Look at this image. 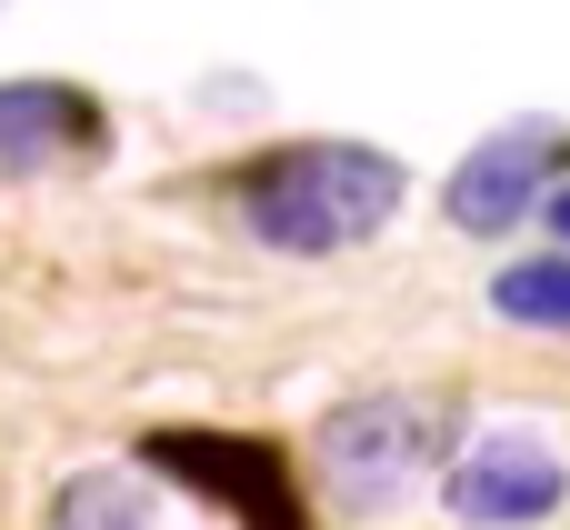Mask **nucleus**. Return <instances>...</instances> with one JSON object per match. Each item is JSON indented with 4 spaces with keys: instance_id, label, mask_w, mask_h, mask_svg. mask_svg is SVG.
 <instances>
[{
    "instance_id": "20e7f679",
    "label": "nucleus",
    "mask_w": 570,
    "mask_h": 530,
    "mask_svg": "<svg viewBox=\"0 0 570 530\" xmlns=\"http://www.w3.org/2000/svg\"><path fill=\"white\" fill-rule=\"evenodd\" d=\"M570 491V471L551 461V441H531V431H491V441H471V461L451 471V511L471 530H521V521H551Z\"/></svg>"
},
{
    "instance_id": "0eeeda50",
    "label": "nucleus",
    "mask_w": 570,
    "mask_h": 530,
    "mask_svg": "<svg viewBox=\"0 0 570 530\" xmlns=\"http://www.w3.org/2000/svg\"><path fill=\"white\" fill-rule=\"evenodd\" d=\"M50 530H150V501L130 471H70L50 491Z\"/></svg>"
},
{
    "instance_id": "1a4fd4ad",
    "label": "nucleus",
    "mask_w": 570,
    "mask_h": 530,
    "mask_svg": "<svg viewBox=\"0 0 570 530\" xmlns=\"http://www.w3.org/2000/svg\"><path fill=\"white\" fill-rule=\"evenodd\" d=\"M541 210H551V230L570 241V190H541Z\"/></svg>"
},
{
    "instance_id": "39448f33",
    "label": "nucleus",
    "mask_w": 570,
    "mask_h": 530,
    "mask_svg": "<svg viewBox=\"0 0 570 530\" xmlns=\"http://www.w3.org/2000/svg\"><path fill=\"white\" fill-rule=\"evenodd\" d=\"M551 160H561V120H511V130H491L461 170H451V220L461 230H511L521 210H541V190H551Z\"/></svg>"
},
{
    "instance_id": "f03ea898",
    "label": "nucleus",
    "mask_w": 570,
    "mask_h": 530,
    "mask_svg": "<svg viewBox=\"0 0 570 530\" xmlns=\"http://www.w3.org/2000/svg\"><path fill=\"white\" fill-rule=\"evenodd\" d=\"M451 451V411L421 391H371L351 411L321 421V481L341 511H391L431 481V461Z\"/></svg>"
},
{
    "instance_id": "f257e3e1",
    "label": "nucleus",
    "mask_w": 570,
    "mask_h": 530,
    "mask_svg": "<svg viewBox=\"0 0 570 530\" xmlns=\"http://www.w3.org/2000/svg\"><path fill=\"white\" fill-rule=\"evenodd\" d=\"M391 210H401V160H391V150H361V140L271 150V160L240 180V220H250L271 251H291V261L351 251V241H371Z\"/></svg>"
},
{
    "instance_id": "423d86ee",
    "label": "nucleus",
    "mask_w": 570,
    "mask_h": 530,
    "mask_svg": "<svg viewBox=\"0 0 570 530\" xmlns=\"http://www.w3.org/2000/svg\"><path fill=\"white\" fill-rule=\"evenodd\" d=\"M80 150H100L90 90H70V80H0V170L30 180V170H60Z\"/></svg>"
},
{
    "instance_id": "6e6552de",
    "label": "nucleus",
    "mask_w": 570,
    "mask_h": 530,
    "mask_svg": "<svg viewBox=\"0 0 570 530\" xmlns=\"http://www.w3.org/2000/svg\"><path fill=\"white\" fill-rule=\"evenodd\" d=\"M491 311L531 321V331H570V261H511L491 281Z\"/></svg>"
},
{
    "instance_id": "7ed1b4c3",
    "label": "nucleus",
    "mask_w": 570,
    "mask_h": 530,
    "mask_svg": "<svg viewBox=\"0 0 570 530\" xmlns=\"http://www.w3.org/2000/svg\"><path fill=\"white\" fill-rule=\"evenodd\" d=\"M170 481H190L200 501H230L250 530H301V501H291V461L271 441H220V431H150L140 441Z\"/></svg>"
}]
</instances>
